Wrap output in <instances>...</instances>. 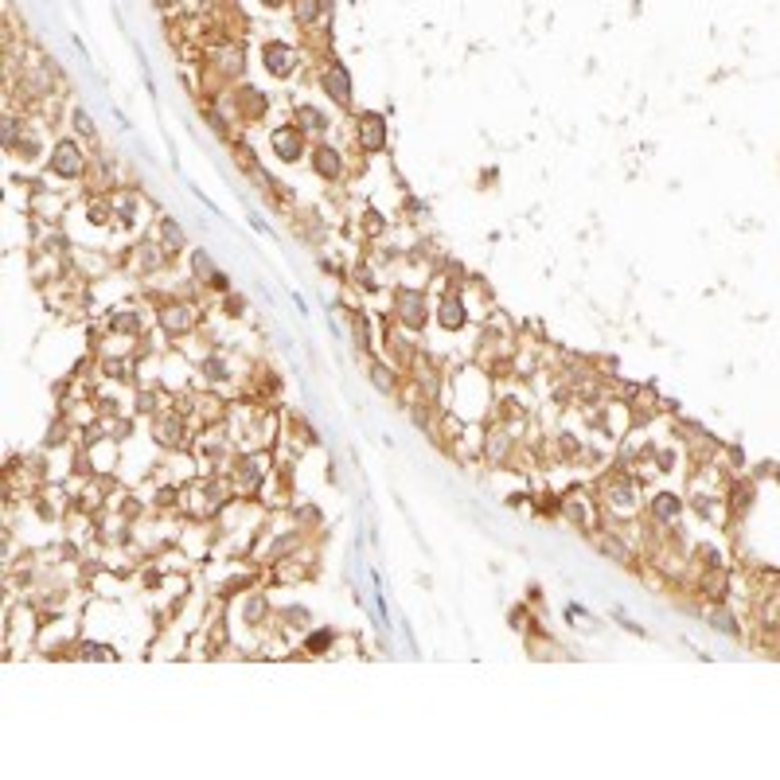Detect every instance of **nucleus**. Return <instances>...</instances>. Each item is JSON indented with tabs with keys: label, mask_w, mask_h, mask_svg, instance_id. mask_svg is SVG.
I'll list each match as a JSON object with an SVG mask.
<instances>
[{
	"label": "nucleus",
	"mask_w": 780,
	"mask_h": 780,
	"mask_svg": "<svg viewBox=\"0 0 780 780\" xmlns=\"http://www.w3.org/2000/svg\"><path fill=\"white\" fill-rule=\"evenodd\" d=\"M324 90H328V98H332V102H347V98H351V82H347L344 67L328 70V74H324Z\"/></svg>",
	"instance_id": "f257e3e1"
},
{
	"label": "nucleus",
	"mask_w": 780,
	"mask_h": 780,
	"mask_svg": "<svg viewBox=\"0 0 780 780\" xmlns=\"http://www.w3.org/2000/svg\"><path fill=\"white\" fill-rule=\"evenodd\" d=\"M51 164H55V172H63V176H79L82 172V160H79V152H74V145H59Z\"/></svg>",
	"instance_id": "f03ea898"
},
{
	"label": "nucleus",
	"mask_w": 780,
	"mask_h": 780,
	"mask_svg": "<svg viewBox=\"0 0 780 780\" xmlns=\"http://www.w3.org/2000/svg\"><path fill=\"white\" fill-rule=\"evenodd\" d=\"M363 145L367 148H383V141H386V129H383V118H375V113H367L363 121Z\"/></svg>",
	"instance_id": "7ed1b4c3"
},
{
	"label": "nucleus",
	"mask_w": 780,
	"mask_h": 780,
	"mask_svg": "<svg viewBox=\"0 0 780 780\" xmlns=\"http://www.w3.org/2000/svg\"><path fill=\"white\" fill-rule=\"evenodd\" d=\"M266 59H269L266 67L273 70V74H289V70H293V51L289 47H277L273 43V47H266Z\"/></svg>",
	"instance_id": "20e7f679"
},
{
	"label": "nucleus",
	"mask_w": 780,
	"mask_h": 780,
	"mask_svg": "<svg viewBox=\"0 0 780 780\" xmlns=\"http://www.w3.org/2000/svg\"><path fill=\"white\" fill-rule=\"evenodd\" d=\"M317 168H320V176L336 180L340 176V157L332 152V148H320V152H317Z\"/></svg>",
	"instance_id": "39448f33"
},
{
	"label": "nucleus",
	"mask_w": 780,
	"mask_h": 780,
	"mask_svg": "<svg viewBox=\"0 0 780 780\" xmlns=\"http://www.w3.org/2000/svg\"><path fill=\"white\" fill-rule=\"evenodd\" d=\"M273 145H277V152H281V148H285V152H293V160L301 157V137H296V133H289V129H285V137L277 133V137H273Z\"/></svg>",
	"instance_id": "423d86ee"
},
{
	"label": "nucleus",
	"mask_w": 780,
	"mask_h": 780,
	"mask_svg": "<svg viewBox=\"0 0 780 780\" xmlns=\"http://www.w3.org/2000/svg\"><path fill=\"white\" fill-rule=\"evenodd\" d=\"M160 234H164V242H168L172 250H180V242H184V238H180V227H176V223H168V218L160 223Z\"/></svg>",
	"instance_id": "0eeeda50"
},
{
	"label": "nucleus",
	"mask_w": 780,
	"mask_h": 780,
	"mask_svg": "<svg viewBox=\"0 0 780 780\" xmlns=\"http://www.w3.org/2000/svg\"><path fill=\"white\" fill-rule=\"evenodd\" d=\"M301 121H305V129H324V113H317V109H305Z\"/></svg>",
	"instance_id": "6e6552de"
},
{
	"label": "nucleus",
	"mask_w": 780,
	"mask_h": 780,
	"mask_svg": "<svg viewBox=\"0 0 780 780\" xmlns=\"http://www.w3.org/2000/svg\"><path fill=\"white\" fill-rule=\"evenodd\" d=\"M301 20H305V24L317 20V0H305V4H301Z\"/></svg>",
	"instance_id": "1a4fd4ad"
},
{
	"label": "nucleus",
	"mask_w": 780,
	"mask_h": 780,
	"mask_svg": "<svg viewBox=\"0 0 780 780\" xmlns=\"http://www.w3.org/2000/svg\"><path fill=\"white\" fill-rule=\"evenodd\" d=\"M266 4H281V0H266Z\"/></svg>",
	"instance_id": "9d476101"
}]
</instances>
